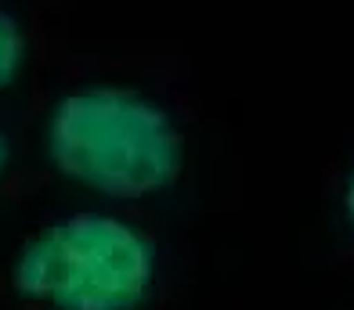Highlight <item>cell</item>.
<instances>
[{
    "label": "cell",
    "instance_id": "obj_2",
    "mask_svg": "<svg viewBox=\"0 0 354 310\" xmlns=\"http://www.w3.org/2000/svg\"><path fill=\"white\" fill-rule=\"evenodd\" d=\"M159 253L141 224L116 213H69L37 227L11 260L15 296L40 310H145Z\"/></svg>",
    "mask_w": 354,
    "mask_h": 310
},
{
    "label": "cell",
    "instance_id": "obj_3",
    "mask_svg": "<svg viewBox=\"0 0 354 310\" xmlns=\"http://www.w3.org/2000/svg\"><path fill=\"white\" fill-rule=\"evenodd\" d=\"M29 61V29L15 11L0 8V90H8L22 76Z\"/></svg>",
    "mask_w": 354,
    "mask_h": 310
},
{
    "label": "cell",
    "instance_id": "obj_1",
    "mask_svg": "<svg viewBox=\"0 0 354 310\" xmlns=\"http://www.w3.org/2000/svg\"><path fill=\"white\" fill-rule=\"evenodd\" d=\"M44 152L66 181L120 202L163 195L185 170V134L174 112L123 84L62 94L44 123Z\"/></svg>",
    "mask_w": 354,
    "mask_h": 310
},
{
    "label": "cell",
    "instance_id": "obj_4",
    "mask_svg": "<svg viewBox=\"0 0 354 310\" xmlns=\"http://www.w3.org/2000/svg\"><path fill=\"white\" fill-rule=\"evenodd\" d=\"M8 170H11V141H8L4 130H0V184H4Z\"/></svg>",
    "mask_w": 354,
    "mask_h": 310
},
{
    "label": "cell",
    "instance_id": "obj_5",
    "mask_svg": "<svg viewBox=\"0 0 354 310\" xmlns=\"http://www.w3.org/2000/svg\"><path fill=\"white\" fill-rule=\"evenodd\" d=\"M344 213L354 227V173H351V181H347V191H344Z\"/></svg>",
    "mask_w": 354,
    "mask_h": 310
}]
</instances>
